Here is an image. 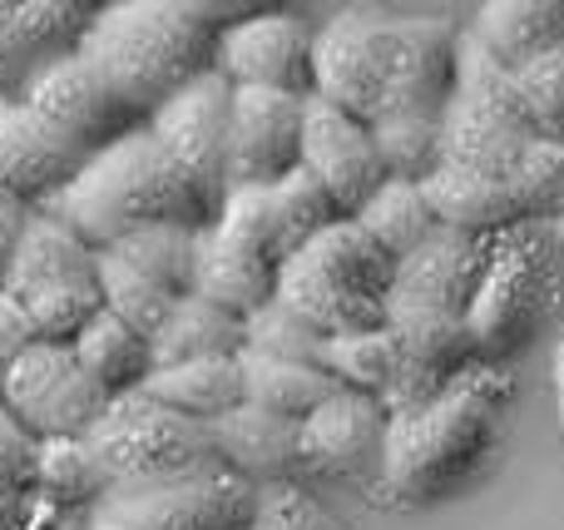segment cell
I'll return each mask as SVG.
<instances>
[{
	"instance_id": "1",
	"label": "cell",
	"mask_w": 564,
	"mask_h": 530,
	"mask_svg": "<svg viewBox=\"0 0 564 530\" xmlns=\"http://www.w3.org/2000/svg\"><path fill=\"white\" fill-rule=\"evenodd\" d=\"M224 25V10L198 0H109L89 10L75 50L139 119H149L188 79L214 69Z\"/></svg>"
},
{
	"instance_id": "2",
	"label": "cell",
	"mask_w": 564,
	"mask_h": 530,
	"mask_svg": "<svg viewBox=\"0 0 564 530\" xmlns=\"http://www.w3.org/2000/svg\"><path fill=\"white\" fill-rule=\"evenodd\" d=\"M40 214L59 218L75 228L89 248H115L139 228L159 224H184V228H208L214 224V204L194 188V179L164 154L144 125L134 134L115 139V144L95 149L75 179L59 194L40 204Z\"/></svg>"
},
{
	"instance_id": "3",
	"label": "cell",
	"mask_w": 564,
	"mask_h": 530,
	"mask_svg": "<svg viewBox=\"0 0 564 530\" xmlns=\"http://www.w3.org/2000/svg\"><path fill=\"white\" fill-rule=\"evenodd\" d=\"M510 397V382L470 367L456 387L421 407H401L387 417L381 442V491H391L406 506L446 501L451 491L470 482L486 466L496 446V402Z\"/></svg>"
},
{
	"instance_id": "4",
	"label": "cell",
	"mask_w": 564,
	"mask_h": 530,
	"mask_svg": "<svg viewBox=\"0 0 564 530\" xmlns=\"http://www.w3.org/2000/svg\"><path fill=\"white\" fill-rule=\"evenodd\" d=\"M391 278H397V263L351 218H337L327 234H317L282 263L273 298L327 337H337L361 333V327H387Z\"/></svg>"
},
{
	"instance_id": "5",
	"label": "cell",
	"mask_w": 564,
	"mask_h": 530,
	"mask_svg": "<svg viewBox=\"0 0 564 530\" xmlns=\"http://www.w3.org/2000/svg\"><path fill=\"white\" fill-rule=\"evenodd\" d=\"M535 144L540 129L520 99L516 75L490 60L470 30H460L456 95L441 119V164L476 179H510Z\"/></svg>"
},
{
	"instance_id": "6",
	"label": "cell",
	"mask_w": 564,
	"mask_h": 530,
	"mask_svg": "<svg viewBox=\"0 0 564 530\" xmlns=\"http://www.w3.org/2000/svg\"><path fill=\"white\" fill-rule=\"evenodd\" d=\"M99 466L109 476V491L119 486H164L184 476L218 472L214 436L204 422L169 412L149 392H124L105 407V417L89 432Z\"/></svg>"
},
{
	"instance_id": "7",
	"label": "cell",
	"mask_w": 564,
	"mask_h": 530,
	"mask_svg": "<svg viewBox=\"0 0 564 530\" xmlns=\"http://www.w3.org/2000/svg\"><path fill=\"white\" fill-rule=\"evenodd\" d=\"M6 293L25 303L30 323L45 343H69L105 307L99 293V248H89L75 228L50 214H30L15 263L6 273Z\"/></svg>"
},
{
	"instance_id": "8",
	"label": "cell",
	"mask_w": 564,
	"mask_h": 530,
	"mask_svg": "<svg viewBox=\"0 0 564 530\" xmlns=\"http://www.w3.org/2000/svg\"><path fill=\"white\" fill-rule=\"evenodd\" d=\"M258 501L253 482L218 466L164 486H119L89 506L85 530H248Z\"/></svg>"
},
{
	"instance_id": "9",
	"label": "cell",
	"mask_w": 564,
	"mask_h": 530,
	"mask_svg": "<svg viewBox=\"0 0 564 530\" xmlns=\"http://www.w3.org/2000/svg\"><path fill=\"white\" fill-rule=\"evenodd\" d=\"M550 288H555V268H550L545 244L530 228H516L506 244H496L486 283H480L466 317L476 363H506L535 337L550 307Z\"/></svg>"
},
{
	"instance_id": "10",
	"label": "cell",
	"mask_w": 564,
	"mask_h": 530,
	"mask_svg": "<svg viewBox=\"0 0 564 530\" xmlns=\"http://www.w3.org/2000/svg\"><path fill=\"white\" fill-rule=\"evenodd\" d=\"M397 60V15L377 10H337L312 35V95L341 115L377 125Z\"/></svg>"
},
{
	"instance_id": "11",
	"label": "cell",
	"mask_w": 564,
	"mask_h": 530,
	"mask_svg": "<svg viewBox=\"0 0 564 530\" xmlns=\"http://www.w3.org/2000/svg\"><path fill=\"white\" fill-rule=\"evenodd\" d=\"M115 397L79 367L69 343H35L6 367L0 407L25 426L35 442L50 436H89Z\"/></svg>"
},
{
	"instance_id": "12",
	"label": "cell",
	"mask_w": 564,
	"mask_h": 530,
	"mask_svg": "<svg viewBox=\"0 0 564 530\" xmlns=\"http://www.w3.org/2000/svg\"><path fill=\"white\" fill-rule=\"evenodd\" d=\"M228 125H234V85L218 69L188 79L174 99H164L144 119V129L194 179V188L214 204V214L228 198Z\"/></svg>"
},
{
	"instance_id": "13",
	"label": "cell",
	"mask_w": 564,
	"mask_h": 530,
	"mask_svg": "<svg viewBox=\"0 0 564 530\" xmlns=\"http://www.w3.org/2000/svg\"><path fill=\"white\" fill-rule=\"evenodd\" d=\"M490 253H496V238L436 228L406 263H397L387 317H456V323H466L470 303L486 283Z\"/></svg>"
},
{
	"instance_id": "14",
	"label": "cell",
	"mask_w": 564,
	"mask_h": 530,
	"mask_svg": "<svg viewBox=\"0 0 564 530\" xmlns=\"http://www.w3.org/2000/svg\"><path fill=\"white\" fill-rule=\"evenodd\" d=\"M20 99L30 109H40L50 125H59L69 139H79L89 154L139 129V115L115 95V85L79 50H59L55 60H45L20 85Z\"/></svg>"
},
{
	"instance_id": "15",
	"label": "cell",
	"mask_w": 564,
	"mask_h": 530,
	"mask_svg": "<svg viewBox=\"0 0 564 530\" xmlns=\"http://www.w3.org/2000/svg\"><path fill=\"white\" fill-rule=\"evenodd\" d=\"M214 69L234 89H278L312 95V30L288 10H258L218 35Z\"/></svg>"
},
{
	"instance_id": "16",
	"label": "cell",
	"mask_w": 564,
	"mask_h": 530,
	"mask_svg": "<svg viewBox=\"0 0 564 530\" xmlns=\"http://www.w3.org/2000/svg\"><path fill=\"white\" fill-rule=\"evenodd\" d=\"M302 169L327 188L341 218H357L361 204L387 184L371 125L341 115L337 105L317 95H307V105H302Z\"/></svg>"
},
{
	"instance_id": "17",
	"label": "cell",
	"mask_w": 564,
	"mask_h": 530,
	"mask_svg": "<svg viewBox=\"0 0 564 530\" xmlns=\"http://www.w3.org/2000/svg\"><path fill=\"white\" fill-rule=\"evenodd\" d=\"M302 95L234 89L228 125V188H273L302 169Z\"/></svg>"
},
{
	"instance_id": "18",
	"label": "cell",
	"mask_w": 564,
	"mask_h": 530,
	"mask_svg": "<svg viewBox=\"0 0 564 530\" xmlns=\"http://www.w3.org/2000/svg\"><path fill=\"white\" fill-rule=\"evenodd\" d=\"M89 149L25 99H0V194L40 208L85 169Z\"/></svg>"
},
{
	"instance_id": "19",
	"label": "cell",
	"mask_w": 564,
	"mask_h": 530,
	"mask_svg": "<svg viewBox=\"0 0 564 530\" xmlns=\"http://www.w3.org/2000/svg\"><path fill=\"white\" fill-rule=\"evenodd\" d=\"M456 50H460L456 20L397 15V60H391V85L381 115L446 119V105L456 95Z\"/></svg>"
},
{
	"instance_id": "20",
	"label": "cell",
	"mask_w": 564,
	"mask_h": 530,
	"mask_svg": "<svg viewBox=\"0 0 564 530\" xmlns=\"http://www.w3.org/2000/svg\"><path fill=\"white\" fill-rule=\"evenodd\" d=\"M387 402L367 392H337L302 422L297 456L307 472L317 476H357L381 462V442H387Z\"/></svg>"
},
{
	"instance_id": "21",
	"label": "cell",
	"mask_w": 564,
	"mask_h": 530,
	"mask_svg": "<svg viewBox=\"0 0 564 530\" xmlns=\"http://www.w3.org/2000/svg\"><path fill=\"white\" fill-rule=\"evenodd\" d=\"M278 273L282 268L273 258H263L258 248L238 244V238L224 234L218 224H208V228H198L194 288H188V293L214 303V307H224V313H234V317H253L263 303H273Z\"/></svg>"
},
{
	"instance_id": "22",
	"label": "cell",
	"mask_w": 564,
	"mask_h": 530,
	"mask_svg": "<svg viewBox=\"0 0 564 530\" xmlns=\"http://www.w3.org/2000/svg\"><path fill=\"white\" fill-rule=\"evenodd\" d=\"M208 436H214L218 466L243 476V482H263V476L273 482V476H288L292 466H302V456H297L302 422L273 417L253 402H243L228 417L208 422Z\"/></svg>"
},
{
	"instance_id": "23",
	"label": "cell",
	"mask_w": 564,
	"mask_h": 530,
	"mask_svg": "<svg viewBox=\"0 0 564 530\" xmlns=\"http://www.w3.org/2000/svg\"><path fill=\"white\" fill-rule=\"evenodd\" d=\"M466 30L490 60H500L516 75L564 45V0H486Z\"/></svg>"
},
{
	"instance_id": "24",
	"label": "cell",
	"mask_w": 564,
	"mask_h": 530,
	"mask_svg": "<svg viewBox=\"0 0 564 530\" xmlns=\"http://www.w3.org/2000/svg\"><path fill=\"white\" fill-rule=\"evenodd\" d=\"M139 392H149L154 402H164L169 412L188 417V422H218L234 407L248 402L243 392V357H204V363L164 367L154 372Z\"/></svg>"
},
{
	"instance_id": "25",
	"label": "cell",
	"mask_w": 564,
	"mask_h": 530,
	"mask_svg": "<svg viewBox=\"0 0 564 530\" xmlns=\"http://www.w3.org/2000/svg\"><path fill=\"white\" fill-rule=\"evenodd\" d=\"M149 347H154V372L204 363V357H243V317L188 293L174 303L164 327L149 337Z\"/></svg>"
},
{
	"instance_id": "26",
	"label": "cell",
	"mask_w": 564,
	"mask_h": 530,
	"mask_svg": "<svg viewBox=\"0 0 564 530\" xmlns=\"http://www.w3.org/2000/svg\"><path fill=\"white\" fill-rule=\"evenodd\" d=\"M69 353L79 357V367H85L109 397L139 392V387L154 377V347H149V337H139L134 327L119 323L105 307L69 337Z\"/></svg>"
},
{
	"instance_id": "27",
	"label": "cell",
	"mask_w": 564,
	"mask_h": 530,
	"mask_svg": "<svg viewBox=\"0 0 564 530\" xmlns=\"http://www.w3.org/2000/svg\"><path fill=\"white\" fill-rule=\"evenodd\" d=\"M391 263H406L431 234H436V208H431L426 188L421 184H401V179H387L377 194L361 204V214L351 218Z\"/></svg>"
},
{
	"instance_id": "28",
	"label": "cell",
	"mask_w": 564,
	"mask_h": 530,
	"mask_svg": "<svg viewBox=\"0 0 564 530\" xmlns=\"http://www.w3.org/2000/svg\"><path fill=\"white\" fill-rule=\"evenodd\" d=\"M243 392L253 407L273 417H288V422H307L332 392V382L322 367H302V363H273V357H248L243 353Z\"/></svg>"
},
{
	"instance_id": "29",
	"label": "cell",
	"mask_w": 564,
	"mask_h": 530,
	"mask_svg": "<svg viewBox=\"0 0 564 530\" xmlns=\"http://www.w3.org/2000/svg\"><path fill=\"white\" fill-rule=\"evenodd\" d=\"M35 491L45 496V501H55L59 511L105 501V496H109V476H105V466H99L89 436H50V442H40Z\"/></svg>"
},
{
	"instance_id": "30",
	"label": "cell",
	"mask_w": 564,
	"mask_h": 530,
	"mask_svg": "<svg viewBox=\"0 0 564 530\" xmlns=\"http://www.w3.org/2000/svg\"><path fill=\"white\" fill-rule=\"evenodd\" d=\"M397 337L391 327H361V333H337L327 337V353H322V372L332 377L337 387L347 392H367V397H381L397 387Z\"/></svg>"
},
{
	"instance_id": "31",
	"label": "cell",
	"mask_w": 564,
	"mask_h": 530,
	"mask_svg": "<svg viewBox=\"0 0 564 530\" xmlns=\"http://www.w3.org/2000/svg\"><path fill=\"white\" fill-rule=\"evenodd\" d=\"M194 248H198V228L159 224V228H139L124 244L105 248V253H115L119 263L144 273L149 283H159L164 293L188 298V288H194Z\"/></svg>"
},
{
	"instance_id": "32",
	"label": "cell",
	"mask_w": 564,
	"mask_h": 530,
	"mask_svg": "<svg viewBox=\"0 0 564 530\" xmlns=\"http://www.w3.org/2000/svg\"><path fill=\"white\" fill-rule=\"evenodd\" d=\"M243 353L248 357H273V363H302L322 367L327 353V333L312 327L302 313H292L288 303H263L253 317H243Z\"/></svg>"
},
{
	"instance_id": "33",
	"label": "cell",
	"mask_w": 564,
	"mask_h": 530,
	"mask_svg": "<svg viewBox=\"0 0 564 530\" xmlns=\"http://www.w3.org/2000/svg\"><path fill=\"white\" fill-rule=\"evenodd\" d=\"M377 154L387 179L401 184H426L441 169V119H416V115H381L371 125Z\"/></svg>"
},
{
	"instance_id": "34",
	"label": "cell",
	"mask_w": 564,
	"mask_h": 530,
	"mask_svg": "<svg viewBox=\"0 0 564 530\" xmlns=\"http://www.w3.org/2000/svg\"><path fill=\"white\" fill-rule=\"evenodd\" d=\"M99 293H105V313H115L119 323H129L139 337H154L178 303L174 293L149 283L144 273L124 268L115 253H99Z\"/></svg>"
},
{
	"instance_id": "35",
	"label": "cell",
	"mask_w": 564,
	"mask_h": 530,
	"mask_svg": "<svg viewBox=\"0 0 564 530\" xmlns=\"http://www.w3.org/2000/svg\"><path fill=\"white\" fill-rule=\"evenodd\" d=\"M273 204H278L282 228H288L292 253H297V248H307L312 238L327 234V228L341 218L337 204H332V194L307 174V169H292L282 184H273Z\"/></svg>"
},
{
	"instance_id": "36",
	"label": "cell",
	"mask_w": 564,
	"mask_h": 530,
	"mask_svg": "<svg viewBox=\"0 0 564 530\" xmlns=\"http://www.w3.org/2000/svg\"><path fill=\"white\" fill-rule=\"evenodd\" d=\"M510 179H516L520 198H525L530 224H550V218L560 224L564 218V144L540 139Z\"/></svg>"
},
{
	"instance_id": "37",
	"label": "cell",
	"mask_w": 564,
	"mask_h": 530,
	"mask_svg": "<svg viewBox=\"0 0 564 530\" xmlns=\"http://www.w3.org/2000/svg\"><path fill=\"white\" fill-rule=\"evenodd\" d=\"M516 85H520V99H525L530 119H535L540 139L564 144V45L540 55L535 65L516 69Z\"/></svg>"
},
{
	"instance_id": "38",
	"label": "cell",
	"mask_w": 564,
	"mask_h": 530,
	"mask_svg": "<svg viewBox=\"0 0 564 530\" xmlns=\"http://www.w3.org/2000/svg\"><path fill=\"white\" fill-rule=\"evenodd\" d=\"M35 456H40V442L0 407V491L6 496L35 491Z\"/></svg>"
},
{
	"instance_id": "39",
	"label": "cell",
	"mask_w": 564,
	"mask_h": 530,
	"mask_svg": "<svg viewBox=\"0 0 564 530\" xmlns=\"http://www.w3.org/2000/svg\"><path fill=\"white\" fill-rule=\"evenodd\" d=\"M253 530H341V526L332 521L317 501H307L302 491H273L258 501Z\"/></svg>"
},
{
	"instance_id": "40",
	"label": "cell",
	"mask_w": 564,
	"mask_h": 530,
	"mask_svg": "<svg viewBox=\"0 0 564 530\" xmlns=\"http://www.w3.org/2000/svg\"><path fill=\"white\" fill-rule=\"evenodd\" d=\"M40 69V60L30 55L25 35L15 20V0H0V85H25Z\"/></svg>"
},
{
	"instance_id": "41",
	"label": "cell",
	"mask_w": 564,
	"mask_h": 530,
	"mask_svg": "<svg viewBox=\"0 0 564 530\" xmlns=\"http://www.w3.org/2000/svg\"><path fill=\"white\" fill-rule=\"evenodd\" d=\"M35 343H45V337H40V327L30 323L25 303L0 288V367H10L20 353H30Z\"/></svg>"
},
{
	"instance_id": "42",
	"label": "cell",
	"mask_w": 564,
	"mask_h": 530,
	"mask_svg": "<svg viewBox=\"0 0 564 530\" xmlns=\"http://www.w3.org/2000/svg\"><path fill=\"white\" fill-rule=\"evenodd\" d=\"M30 214H35L30 204L0 194V288H6V273H10V263H15V248H20V238H25Z\"/></svg>"
},
{
	"instance_id": "43",
	"label": "cell",
	"mask_w": 564,
	"mask_h": 530,
	"mask_svg": "<svg viewBox=\"0 0 564 530\" xmlns=\"http://www.w3.org/2000/svg\"><path fill=\"white\" fill-rule=\"evenodd\" d=\"M59 526H65V511L55 501H45L40 491H20L15 511L6 521V530H59Z\"/></svg>"
},
{
	"instance_id": "44",
	"label": "cell",
	"mask_w": 564,
	"mask_h": 530,
	"mask_svg": "<svg viewBox=\"0 0 564 530\" xmlns=\"http://www.w3.org/2000/svg\"><path fill=\"white\" fill-rule=\"evenodd\" d=\"M555 402H560V436H564V337L555 347Z\"/></svg>"
},
{
	"instance_id": "45",
	"label": "cell",
	"mask_w": 564,
	"mask_h": 530,
	"mask_svg": "<svg viewBox=\"0 0 564 530\" xmlns=\"http://www.w3.org/2000/svg\"><path fill=\"white\" fill-rule=\"evenodd\" d=\"M10 511H15V496H6V491H0V530H6V521H10Z\"/></svg>"
},
{
	"instance_id": "46",
	"label": "cell",
	"mask_w": 564,
	"mask_h": 530,
	"mask_svg": "<svg viewBox=\"0 0 564 530\" xmlns=\"http://www.w3.org/2000/svg\"><path fill=\"white\" fill-rule=\"evenodd\" d=\"M560 238H564V218H560Z\"/></svg>"
},
{
	"instance_id": "47",
	"label": "cell",
	"mask_w": 564,
	"mask_h": 530,
	"mask_svg": "<svg viewBox=\"0 0 564 530\" xmlns=\"http://www.w3.org/2000/svg\"><path fill=\"white\" fill-rule=\"evenodd\" d=\"M0 382H6V367H0Z\"/></svg>"
},
{
	"instance_id": "48",
	"label": "cell",
	"mask_w": 564,
	"mask_h": 530,
	"mask_svg": "<svg viewBox=\"0 0 564 530\" xmlns=\"http://www.w3.org/2000/svg\"><path fill=\"white\" fill-rule=\"evenodd\" d=\"M248 530H253V526H248Z\"/></svg>"
}]
</instances>
